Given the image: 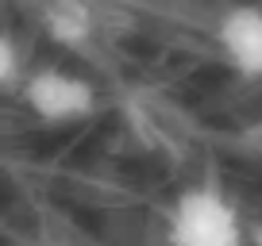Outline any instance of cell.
Wrapping results in <instances>:
<instances>
[{
  "label": "cell",
  "instance_id": "7a4b0ae2",
  "mask_svg": "<svg viewBox=\"0 0 262 246\" xmlns=\"http://www.w3.org/2000/svg\"><path fill=\"white\" fill-rule=\"evenodd\" d=\"M24 104L47 123H74L97 108V89L62 66H42L24 77Z\"/></svg>",
  "mask_w": 262,
  "mask_h": 246
},
{
  "label": "cell",
  "instance_id": "3957f363",
  "mask_svg": "<svg viewBox=\"0 0 262 246\" xmlns=\"http://www.w3.org/2000/svg\"><path fill=\"white\" fill-rule=\"evenodd\" d=\"M216 42H220L228 66L243 77H262V8H231L216 23Z\"/></svg>",
  "mask_w": 262,
  "mask_h": 246
},
{
  "label": "cell",
  "instance_id": "5b68a950",
  "mask_svg": "<svg viewBox=\"0 0 262 246\" xmlns=\"http://www.w3.org/2000/svg\"><path fill=\"white\" fill-rule=\"evenodd\" d=\"M0 85L4 89L19 85V46L12 35H0Z\"/></svg>",
  "mask_w": 262,
  "mask_h": 246
},
{
  "label": "cell",
  "instance_id": "277c9868",
  "mask_svg": "<svg viewBox=\"0 0 262 246\" xmlns=\"http://www.w3.org/2000/svg\"><path fill=\"white\" fill-rule=\"evenodd\" d=\"M42 27H47V35L54 42H62V46H81V42H89L93 35V12L85 8V4H77V0H58V4H47L42 8Z\"/></svg>",
  "mask_w": 262,
  "mask_h": 246
},
{
  "label": "cell",
  "instance_id": "8992f818",
  "mask_svg": "<svg viewBox=\"0 0 262 246\" xmlns=\"http://www.w3.org/2000/svg\"><path fill=\"white\" fill-rule=\"evenodd\" d=\"M247 242H251V246H262V223H254V227H251V235H247Z\"/></svg>",
  "mask_w": 262,
  "mask_h": 246
},
{
  "label": "cell",
  "instance_id": "6da1fadb",
  "mask_svg": "<svg viewBox=\"0 0 262 246\" xmlns=\"http://www.w3.org/2000/svg\"><path fill=\"white\" fill-rule=\"evenodd\" d=\"M170 246H243V219L220 189L196 185L170 208Z\"/></svg>",
  "mask_w": 262,
  "mask_h": 246
}]
</instances>
